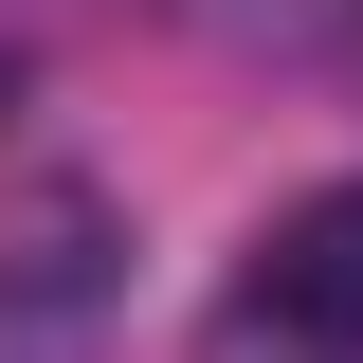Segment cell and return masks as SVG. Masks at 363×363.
<instances>
[{"label":"cell","mask_w":363,"mask_h":363,"mask_svg":"<svg viewBox=\"0 0 363 363\" xmlns=\"http://www.w3.org/2000/svg\"><path fill=\"white\" fill-rule=\"evenodd\" d=\"M0 91H18V73H0Z\"/></svg>","instance_id":"cell-3"},{"label":"cell","mask_w":363,"mask_h":363,"mask_svg":"<svg viewBox=\"0 0 363 363\" xmlns=\"http://www.w3.org/2000/svg\"><path fill=\"white\" fill-rule=\"evenodd\" d=\"M255 327H291L309 363H363V182H327V200H291L255 255Z\"/></svg>","instance_id":"cell-2"},{"label":"cell","mask_w":363,"mask_h":363,"mask_svg":"<svg viewBox=\"0 0 363 363\" xmlns=\"http://www.w3.org/2000/svg\"><path fill=\"white\" fill-rule=\"evenodd\" d=\"M109 327H128V200L55 164L0 200V363H109Z\"/></svg>","instance_id":"cell-1"}]
</instances>
